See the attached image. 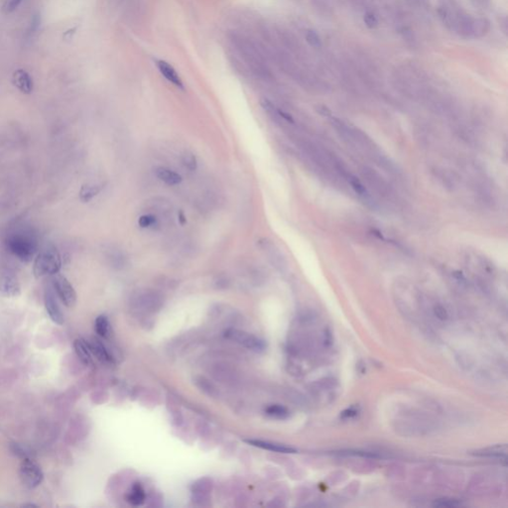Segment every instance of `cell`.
<instances>
[{"instance_id":"cell-28","label":"cell","mask_w":508,"mask_h":508,"mask_svg":"<svg viewBox=\"0 0 508 508\" xmlns=\"http://www.w3.org/2000/svg\"><path fill=\"white\" fill-rule=\"evenodd\" d=\"M24 506H30L31 507V506H36V505L35 504H25Z\"/></svg>"},{"instance_id":"cell-13","label":"cell","mask_w":508,"mask_h":508,"mask_svg":"<svg viewBox=\"0 0 508 508\" xmlns=\"http://www.w3.org/2000/svg\"><path fill=\"white\" fill-rule=\"evenodd\" d=\"M145 499H146V494L144 488L138 483H135L131 486L130 490L126 495L127 502L134 506H139L145 502Z\"/></svg>"},{"instance_id":"cell-26","label":"cell","mask_w":508,"mask_h":508,"mask_svg":"<svg viewBox=\"0 0 508 508\" xmlns=\"http://www.w3.org/2000/svg\"><path fill=\"white\" fill-rule=\"evenodd\" d=\"M278 114H279L280 116H282L283 118H285L287 121H289V122H294V120H293L292 116H289L288 114H285V113H283V112H281V111H278Z\"/></svg>"},{"instance_id":"cell-15","label":"cell","mask_w":508,"mask_h":508,"mask_svg":"<svg viewBox=\"0 0 508 508\" xmlns=\"http://www.w3.org/2000/svg\"><path fill=\"white\" fill-rule=\"evenodd\" d=\"M102 186L99 185H83L81 190H80V193H79V196H80V200L83 202V203H89L90 201H92L94 197H96L102 190Z\"/></svg>"},{"instance_id":"cell-11","label":"cell","mask_w":508,"mask_h":508,"mask_svg":"<svg viewBox=\"0 0 508 508\" xmlns=\"http://www.w3.org/2000/svg\"><path fill=\"white\" fill-rule=\"evenodd\" d=\"M475 456L477 457H482V458H489V459H498V460H506V455H507V447L506 445L503 446H494L490 448H486L483 450L476 451Z\"/></svg>"},{"instance_id":"cell-16","label":"cell","mask_w":508,"mask_h":508,"mask_svg":"<svg viewBox=\"0 0 508 508\" xmlns=\"http://www.w3.org/2000/svg\"><path fill=\"white\" fill-rule=\"evenodd\" d=\"M94 330H95V333L97 334V336H99L100 338L106 339L110 337L111 323H110V321H108L106 316L100 315L95 319Z\"/></svg>"},{"instance_id":"cell-18","label":"cell","mask_w":508,"mask_h":508,"mask_svg":"<svg viewBox=\"0 0 508 508\" xmlns=\"http://www.w3.org/2000/svg\"><path fill=\"white\" fill-rule=\"evenodd\" d=\"M265 412L269 417L274 418V419H286L289 416L288 409L285 408L284 406H281L278 404L267 407Z\"/></svg>"},{"instance_id":"cell-20","label":"cell","mask_w":508,"mask_h":508,"mask_svg":"<svg viewBox=\"0 0 508 508\" xmlns=\"http://www.w3.org/2000/svg\"><path fill=\"white\" fill-rule=\"evenodd\" d=\"M182 160H183V163L185 165V167H187L189 170L191 171H195L198 167V163H197V158L196 156L191 153V152H185L182 156Z\"/></svg>"},{"instance_id":"cell-7","label":"cell","mask_w":508,"mask_h":508,"mask_svg":"<svg viewBox=\"0 0 508 508\" xmlns=\"http://www.w3.org/2000/svg\"><path fill=\"white\" fill-rule=\"evenodd\" d=\"M12 84L24 94H30L33 92L34 84L31 76L24 69H16L12 75Z\"/></svg>"},{"instance_id":"cell-9","label":"cell","mask_w":508,"mask_h":508,"mask_svg":"<svg viewBox=\"0 0 508 508\" xmlns=\"http://www.w3.org/2000/svg\"><path fill=\"white\" fill-rule=\"evenodd\" d=\"M88 345H89L92 353L98 360H100L101 362H104V364L114 362L113 355L110 353L107 348L98 339L93 338L91 341L88 342Z\"/></svg>"},{"instance_id":"cell-24","label":"cell","mask_w":508,"mask_h":508,"mask_svg":"<svg viewBox=\"0 0 508 508\" xmlns=\"http://www.w3.org/2000/svg\"><path fill=\"white\" fill-rule=\"evenodd\" d=\"M364 20H365V23L367 24V26L370 28H375L378 25V21H377L376 17L371 13H367L364 17Z\"/></svg>"},{"instance_id":"cell-4","label":"cell","mask_w":508,"mask_h":508,"mask_svg":"<svg viewBox=\"0 0 508 508\" xmlns=\"http://www.w3.org/2000/svg\"><path fill=\"white\" fill-rule=\"evenodd\" d=\"M52 285L55 293L66 307L72 308L76 305L77 303L76 290L69 283V280L64 275H61L59 273L53 275Z\"/></svg>"},{"instance_id":"cell-22","label":"cell","mask_w":508,"mask_h":508,"mask_svg":"<svg viewBox=\"0 0 508 508\" xmlns=\"http://www.w3.org/2000/svg\"><path fill=\"white\" fill-rule=\"evenodd\" d=\"M22 0H5V2L2 5V12L4 14H10L13 11H15Z\"/></svg>"},{"instance_id":"cell-8","label":"cell","mask_w":508,"mask_h":508,"mask_svg":"<svg viewBox=\"0 0 508 508\" xmlns=\"http://www.w3.org/2000/svg\"><path fill=\"white\" fill-rule=\"evenodd\" d=\"M155 64L159 69V71L161 72L162 76H164V78L166 80H168L170 83H172L176 87H178L180 89H184L183 82H182L181 78L179 77L178 72L176 71V69L173 68V66H171L169 63H167L163 60H158V59L155 60Z\"/></svg>"},{"instance_id":"cell-10","label":"cell","mask_w":508,"mask_h":508,"mask_svg":"<svg viewBox=\"0 0 508 508\" xmlns=\"http://www.w3.org/2000/svg\"><path fill=\"white\" fill-rule=\"evenodd\" d=\"M245 442L248 443L249 445H252L254 447H257V448H260V449H263V450H267V451H271V452H275V453H282V454H294V453H296V450L293 449V448H290V447H287V446H283V445L276 444V443H272V442H268V441L246 440Z\"/></svg>"},{"instance_id":"cell-14","label":"cell","mask_w":508,"mask_h":508,"mask_svg":"<svg viewBox=\"0 0 508 508\" xmlns=\"http://www.w3.org/2000/svg\"><path fill=\"white\" fill-rule=\"evenodd\" d=\"M155 174L158 177V179H160L162 182L166 183L167 185H179L182 182V177L179 174L167 168L163 167L157 168L155 170Z\"/></svg>"},{"instance_id":"cell-27","label":"cell","mask_w":508,"mask_h":508,"mask_svg":"<svg viewBox=\"0 0 508 508\" xmlns=\"http://www.w3.org/2000/svg\"><path fill=\"white\" fill-rule=\"evenodd\" d=\"M180 222H181V224H185L186 223L185 215L182 211L180 212Z\"/></svg>"},{"instance_id":"cell-1","label":"cell","mask_w":508,"mask_h":508,"mask_svg":"<svg viewBox=\"0 0 508 508\" xmlns=\"http://www.w3.org/2000/svg\"><path fill=\"white\" fill-rule=\"evenodd\" d=\"M7 250L22 262H30L38 251V242L33 233L16 231L5 239Z\"/></svg>"},{"instance_id":"cell-5","label":"cell","mask_w":508,"mask_h":508,"mask_svg":"<svg viewBox=\"0 0 508 508\" xmlns=\"http://www.w3.org/2000/svg\"><path fill=\"white\" fill-rule=\"evenodd\" d=\"M226 337L236 344L256 352H260L265 348V343L263 340L243 331L229 330L226 332Z\"/></svg>"},{"instance_id":"cell-2","label":"cell","mask_w":508,"mask_h":508,"mask_svg":"<svg viewBox=\"0 0 508 508\" xmlns=\"http://www.w3.org/2000/svg\"><path fill=\"white\" fill-rule=\"evenodd\" d=\"M62 268V258L54 245L44 247L36 254L33 264V273L36 278L53 276L60 272Z\"/></svg>"},{"instance_id":"cell-19","label":"cell","mask_w":508,"mask_h":508,"mask_svg":"<svg viewBox=\"0 0 508 508\" xmlns=\"http://www.w3.org/2000/svg\"><path fill=\"white\" fill-rule=\"evenodd\" d=\"M434 506L436 507H460L462 506V503L459 501L458 499H453V498H441L438 500H435Z\"/></svg>"},{"instance_id":"cell-12","label":"cell","mask_w":508,"mask_h":508,"mask_svg":"<svg viewBox=\"0 0 508 508\" xmlns=\"http://www.w3.org/2000/svg\"><path fill=\"white\" fill-rule=\"evenodd\" d=\"M74 347H75V351L78 355V357L81 359V361L86 365V366H92L93 365V358H92V351L89 347V345H88V342L83 340V339H79V340H76L75 343H74Z\"/></svg>"},{"instance_id":"cell-6","label":"cell","mask_w":508,"mask_h":508,"mask_svg":"<svg viewBox=\"0 0 508 508\" xmlns=\"http://www.w3.org/2000/svg\"><path fill=\"white\" fill-rule=\"evenodd\" d=\"M44 301H45V307H46L47 313L50 317V319L57 324H63L65 322L64 314L61 310V307L58 303L56 293L54 289L51 287H47L45 290V295H44Z\"/></svg>"},{"instance_id":"cell-17","label":"cell","mask_w":508,"mask_h":508,"mask_svg":"<svg viewBox=\"0 0 508 508\" xmlns=\"http://www.w3.org/2000/svg\"><path fill=\"white\" fill-rule=\"evenodd\" d=\"M0 290L7 295H15L19 290V287L15 279L8 275L3 278L0 285Z\"/></svg>"},{"instance_id":"cell-3","label":"cell","mask_w":508,"mask_h":508,"mask_svg":"<svg viewBox=\"0 0 508 508\" xmlns=\"http://www.w3.org/2000/svg\"><path fill=\"white\" fill-rule=\"evenodd\" d=\"M20 479L26 487L35 488L42 484L44 474L37 462L25 458L20 465Z\"/></svg>"},{"instance_id":"cell-21","label":"cell","mask_w":508,"mask_h":508,"mask_svg":"<svg viewBox=\"0 0 508 508\" xmlns=\"http://www.w3.org/2000/svg\"><path fill=\"white\" fill-rule=\"evenodd\" d=\"M306 39L307 42L314 48H320L322 46V41L320 36L314 31V30H309L306 34Z\"/></svg>"},{"instance_id":"cell-23","label":"cell","mask_w":508,"mask_h":508,"mask_svg":"<svg viewBox=\"0 0 508 508\" xmlns=\"http://www.w3.org/2000/svg\"><path fill=\"white\" fill-rule=\"evenodd\" d=\"M156 217L154 215H151V214H145V215H142L140 216L139 219L138 224L139 226L143 229L145 228H150V227H153L156 225Z\"/></svg>"},{"instance_id":"cell-25","label":"cell","mask_w":508,"mask_h":508,"mask_svg":"<svg viewBox=\"0 0 508 508\" xmlns=\"http://www.w3.org/2000/svg\"><path fill=\"white\" fill-rule=\"evenodd\" d=\"M12 451L15 455H17L18 457H21L25 459L26 458V455H25V452H24L23 449L18 445V444H13L12 446Z\"/></svg>"}]
</instances>
